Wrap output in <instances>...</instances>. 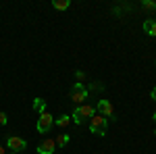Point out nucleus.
<instances>
[{"label":"nucleus","mask_w":156,"mask_h":154,"mask_svg":"<svg viewBox=\"0 0 156 154\" xmlns=\"http://www.w3.org/2000/svg\"><path fill=\"white\" fill-rule=\"evenodd\" d=\"M0 154H6V150H4V146L0 144Z\"/></svg>","instance_id":"obj_19"},{"label":"nucleus","mask_w":156,"mask_h":154,"mask_svg":"<svg viewBox=\"0 0 156 154\" xmlns=\"http://www.w3.org/2000/svg\"><path fill=\"white\" fill-rule=\"evenodd\" d=\"M52 125H54V117L50 115V113H42L40 117H37V123H36V129L40 133H48L52 129Z\"/></svg>","instance_id":"obj_3"},{"label":"nucleus","mask_w":156,"mask_h":154,"mask_svg":"<svg viewBox=\"0 0 156 154\" xmlns=\"http://www.w3.org/2000/svg\"><path fill=\"white\" fill-rule=\"evenodd\" d=\"M54 142H56V148H67V144L71 142V138H69V133H58Z\"/></svg>","instance_id":"obj_9"},{"label":"nucleus","mask_w":156,"mask_h":154,"mask_svg":"<svg viewBox=\"0 0 156 154\" xmlns=\"http://www.w3.org/2000/svg\"><path fill=\"white\" fill-rule=\"evenodd\" d=\"M142 6H144V9H150V11H156V2L154 0H144Z\"/></svg>","instance_id":"obj_15"},{"label":"nucleus","mask_w":156,"mask_h":154,"mask_svg":"<svg viewBox=\"0 0 156 154\" xmlns=\"http://www.w3.org/2000/svg\"><path fill=\"white\" fill-rule=\"evenodd\" d=\"M96 113H100V115H104V117L110 121V119H117L115 117V106L108 102V100H98L96 104Z\"/></svg>","instance_id":"obj_5"},{"label":"nucleus","mask_w":156,"mask_h":154,"mask_svg":"<svg viewBox=\"0 0 156 154\" xmlns=\"http://www.w3.org/2000/svg\"><path fill=\"white\" fill-rule=\"evenodd\" d=\"M6 146H9V150L11 152H23L25 148H27V142H25L23 138H17V135H9L6 138Z\"/></svg>","instance_id":"obj_4"},{"label":"nucleus","mask_w":156,"mask_h":154,"mask_svg":"<svg viewBox=\"0 0 156 154\" xmlns=\"http://www.w3.org/2000/svg\"><path fill=\"white\" fill-rule=\"evenodd\" d=\"M52 6H54L56 11H67V9L71 6V0H54Z\"/></svg>","instance_id":"obj_10"},{"label":"nucleus","mask_w":156,"mask_h":154,"mask_svg":"<svg viewBox=\"0 0 156 154\" xmlns=\"http://www.w3.org/2000/svg\"><path fill=\"white\" fill-rule=\"evenodd\" d=\"M106 127H108V119L104 115L96 113L94 117L90 119V131L96 135H106Z\"/></svg>","instance_id":"obj_2"},{"label":"nucleus","mask_w":156,"mask_h":154,"mask_svg":"<svg viewBox=\"0 0 156 154\" xmlns=\"http://www.w3.org/2000/svg\"><path fill=\"white\" fill-rule=\"evenodd\" d=\"M9 154H17V152H9Z\"/></svg>","instance_id":"obj_21"},{"label":"nucleus","mask_w":156,"mask_h":154,"mask_svg":"<svg viewBox=\"0 0 156 154\" xmlns=\"http://www.w3.org/2000/svg\"><path fill=\"white\" fill-rule=\"evenodd\" d=\"M56 152V142L52 138H46L37 144V154H54Z\"/></svg>","instance_id":"obj_6"},{"label":"nucleus","mask_w":156,"mask_h":154,"mask_svg":"<svg viewBox=\"0 0 156 154\" xmlns=\"http://www.w3.org/2000/svg\"><path fill=\"white\" fill-rule=\"evenodd\" d=\"M150 96H152V100H154V102H156V85H154V88H152V90H150Z\"/></svg>","instance_id":"obj_18"},{"label":"nucleus","mask_w":156,"mask_h":154,"mask_svg":"<svg viewBox=\"0 0 156 154\" xmlns=\"http://www.w3.org/2000/svg\"><path fill=\"white\" fill-rule=\"evenodd\" d=\"M152 119H154V121H156V113H154V115H152Z\"/></svg>","instance_id":"obj_20"},{"label":"nucleus","mask_w":156,"mask_h":154,"mask_svg":"<svg viewBox=\"0 0 156 154\" xmlns=\"http://www.w3.org/2000/svg\"><path fill=\"white\" fill-rule=\"evenodd\" d=\"M154 135H156V129H154Z\"/></svg>","instance_id":"obj_22"},{"label":"nucleus","mask_w":156,"mask_h":154,"mask_svg":"<svg viewBox=\"0 0 156 154\" xmlns=\"http://www.w3.org/2000/svg\"><path fill=\"white\" fill-rule=\"evenodd\" d=\"M9 123V117H6V113H0V125H6Z\"/></svg>","instance_id":"obj_16"},{"label":"nucleus","mask_w":156,"mask_h":154,"mask_svg":"<svg viewBox=\"0 0 156 154\" xmlns=\"http://www.w3.org/2000/svg\"><path fill=\"white\" fill-rule=\"evenodd\" d=\"M77 110H79L81 119H92L96 115V106H92V104H81V106H77Z\"/></svg>","instance_id":"obj_7"},{"label":"nucleus","mask_w":156,"mask_h":154,"mask_svg":"<svg viewBox=\"0 0 156 154\" xmlns=\"http://www.w3.org/2000/svg\"><path fill=\"white\" fill-rule=\"evenodd\" d=\"M75 77H77V81H83V79H85V73L83 71H77V73H75Z\"/></svg>","instance_id":"obj_17"},{"label":"nucleus","mask_w":156,"mask_h":154,"mask_svg":"<svg viewBox=\"0 0 156 154\" xmlns=\"http://www.w3.org/2000/svg\"><path fill=\"white\" fill-rule=\"evenodd\" d=\"M34 110L40 113V115H42V113H46V102H44L42 98H34Z\"/></svg>","instance_id":"obj_11"},{"label":"nucleus","mask_w":156,"mask_h":154,"mask_svg":"<svg viewBox=\"0 0 156 154\" xmlns=\"http://www.w3.org/2000/svg\"><path fill=\"white\" fill-rule=\"evenodd\" d=\"M71 123V115H60L58 119H54V125H58V127H67Z\"/></svg>","instance_id":"obj_12"},{"label":"nucleus","mask_w":156,"mask_h":154,"mask_svg":"<svg viewBox=\"0 0 156 154\" xmlns=\"http://www.w3.org/2000/svg\"><path fill=\"white\" fill-rule=\"evenodd\" d=\"M87 96H90V92H87V88H85L83 83H73V85H71V92H69V98H71V100L75 102V104H77V106H81V104H85Z\"/></svg>","instance_id":"obj_1"},{"label":"nucleus","mask_w":156,"mask_h":154,"mask_svg":"<svg viewBox=\"0 0 156 154\" xmlns=\"http://www.w3.org/2000/svg\"><path fill=\"white\" fill-rule=\"evenodd\" d=\"M71 121L75 123V125H81V123H83V119H81V115H79V110H77V108H75V113L71 115Z\"/></svg>","instance_id":"obj_14"},{"label":"nucleus","mask_w":156,"mask_h":154,"mask_svg":"<svg viewBox=\"0 0 156 154\" xmlns=\"http://www.w3.org/2000/svg\"><path fill=\"white\" fill-rule=\"evenodd\" d=\"M102 90H104V85H102L100 81H94V83L87 85V92H102Z\"/></svg>","instance_id":"obj_13"},{"label":"nucleus","mask_w":156,"mask_h":154,"mask_svg":"<svg viewBox=\"0 0 156 154\" xmlns=\"http://www.w3.org/2000/svg\"><path fill=\"white\" fill-rule=\"evenodd\" d=\"M144 31L148 36L156 38V19H146L144 21Z\"/></svg>","instance_id":"obj_8"}]
</instances>
